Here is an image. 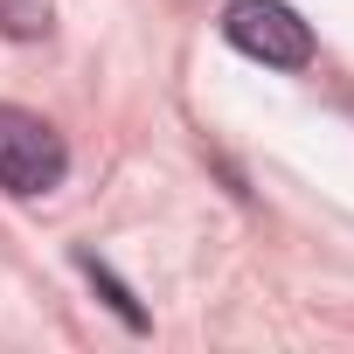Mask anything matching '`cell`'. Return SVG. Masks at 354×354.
Returning a JSON list of instances; mask_svg holds the SVG:
<instances>
[{
	"mask_svg": "<svg viewBox=\"0 0 354 354\" xmlns=\"http://www.w3.org/2000/svg\"><path fill=\"white\" fill-rule=\"evenodd\" d=\"M70 174V146L49 118L21 111V104H0V188L8 195H49L63 188Z\"/></svg>",
	"mask_w": 354,
	"mask_h": 354,
	"instance_id": "cell-1",
	"label": "cell"
},
{
	"mask_svg": "<svg viewBox=\"0 0 354 354\" xmlns=\"http://www.w3.org/2000/svg\"><path fill=\"white\" fill-rule=\"evenodd\" d=\"M223 35H230V49H243L250 63H271V70H306L313 63V28L285 0H230Z\"/></svg>",
	"mask_w": 354,
	"mask_h": 354,
	"instance_id": "cell-2",
	"label": "cell"
},
{
	"mask_svg": "<svg viewBox=\"0 0 354 354\" xmlns=\"http://www.w3.org/2000/svg\"><path fill=\"white\" fill-rule=\"evenodd\" d=\"M77 264H84V278H91V285H97V292L111 299V313H118V319H125V326L139 333V326H146V313H139V299H132V292H125V285H118V278H111V271H104V264H97L91 250H77Z\"/></svg>",
	"mask_w": 354,
	"mask_h": 354,
	"instance_id": "cell-3",
	"label": "cell"
},
{
	"mask_svg": "<svg viewBox=\"0 0 354 354\" xmlns=\"http://www.w3.org/2000/svg\"><path fill=\"white\" fill-rule=\"evenodd\" d=\"M49 28V8H42V0H0V35H42Z\"/></svg>",
	"mask_w": 354,
	"mask_h": 354,
	"instance_id": "cell-4",
	"label": "cell"
}]
</instances>
